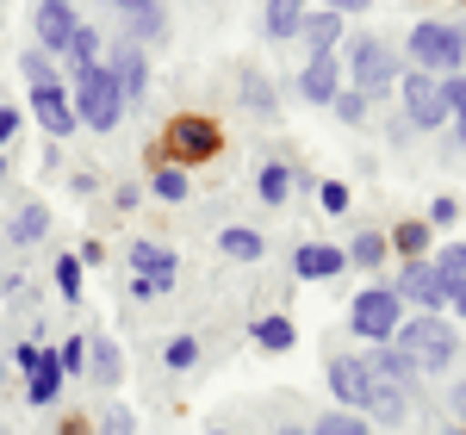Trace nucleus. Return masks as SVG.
<instances>
[{
  "label": "nucleus",
  "instance_id": "obj_1",
  "mask_svg": "<svg viewBox=\"0 0 466 435\" xmlns=\"http://www.w3.org/2000/svg\"><path fill=\"white\" fill-rule=\"evenodd\" d=\"M417 410V367L398 349H373L360 355V417L373 423H404Z\"/></svg>",
  "mask_w": 466,
  "mask_h": 435
},
{
  "label": "nucleus",
  "instance_id": "obj_2",
  "mask_svg": "<svg viewBox=\"0 0 466 435\" xmlns=\"http://www.w3.org/2000/svg\"><path fill=\"white\" fill-rule=\"evenodd\" d=\"M392 342H398V355L417 367V379H423V373H448L454 355H461V329L448 324L441 311H417V318H404Z\"/></svg>",
  "mask_w": 466,
  "mask_h": 435
},
{
  "label": "nucleus",
  "instance_id": "obj_3",
  "mask_svg": "<svg viewBox=\"0 0 466 435\" xmlns=\"http://www.w3.org/2000/svg\"><path fill=\"white\" fill-rule=\"evenodd\" d=\"M336 56H342V75H349L342 87H355L367 100H373V94H392L398 75H404V63H398V50L386 37H349Z\"/></svg>",
  "mask_w": 466,
  "mask_h": 435
},
{
  "label": "nucleus",
  "instance_id": "obj_4",
  "mask_svg": "<svg viewBox=\"0 0 466 435\" xmlns=\"http://www.w3.org/2000/svg\"><path fill=\"white\" fill-rule=\"evenodd\" d=\"M69 106H75V125H87V131H100V137H106V131H118V118L131 112L106 63H94V69H75Z\"/></svg>",
  "mask_w": 466,
  "mask_h": 435
},
{
  "label": "nucleus",
  "instance_id": "obj_5",
  "mask_svg": "<svg viewBox=\"0 0 466 435\" xmlns=\"http://www.w3.org/2000/svg\"><path fill=\"white\" fill-rule=\"evenodd\" d=\"M404 56H410V69L448 81V75H461V63H466V25H454V19H423V25L410 32V44H404Z\"/></svg>",
  "mask_w": 466,
  "mask_h": 435
},
{
  "label": "nucleus",
  "instance_id": "obj_6",
  "mask_svg": "<svg viewBox=\"0 0 466 435\" xmlns=\"http://www.w3.org/2000/svg\"><path fill=\"white\" fill-rule=\"evenodd\" d=\"M206 156H218V125L206 112H180L168 118V131H162V162L168 168H199Z\"/></svg>",
  "mask_w": 466,
  "mask_h": 435
},
{
  "label": "nucleus",
  "instance_id": "obj_7",
  "mask_svg": "<svg viewBox=\"0 0 466 435\" xmlns=\"http://www.w3.org/2000/svg\"><path fill=\"white\" fill-rule=\"evenodd\" d=\"M404 324V305L392 298V287H367L355 292V305H349V329H355L360 342H373V349H386Z\"/></svg>",
  "mask_w": 466,
  "mask_h": 435
},
{
  "label": "nucleus",
  "instance_id": "obj_8",
  "mask_svg": "<svg viewBox=\"0 0 466 435\" xmlns=\"http://www.w3.org/2000/svg\"><path fill=\"white\" fill-rule=\"evenodd\" d=\"M398 87H404V125L410 131H435V125H448V106H441V81L423 69H404L398 75Z\"/></svg>",
  "mask_w": 466,
  "mask_h": 435
},
{
  "label": "nucleus",
  "instance_id": "obj_9",
  "mask_svg": "<svg viewBox=\"0 0 466 435\" xmlns=\"http://www.w3.org/2000/svg\"><path fill=\"white\" fill-rule=\"evenodd\" d=\"M392 298H398V305H417V311H441V305H448V298H441V280H435V268H430V255L398 268Z\"/></svg>",
  "mask_w": 466,
  "mask_h": 435
},
{
  "label": "nucleus",
  "instance_id": "obj_10",
  "mask_svg": "<svg viewBox=\"0 0 466 435\" xmlns=\"http://www.w3.org/2000/svg\"><path fill=\"white\" fill-rule=\"evenodd\" d=\"M32 118L50 131V144H63L75 131V106H69V87L63 81H44V87H32Z\"/></svg>",
  "mask_w": 466,
  "mask_h": 435
},
{
  "label": "nucleus",
  "instance_id": "obj_11",
  "mask_svg": "<svg viewBox=\"0 0 466 435\" xmlns=\"http://www.w3.org/2000/svg\"><path fill=\"white\" fill-rule=\"evenodd\" d=\"M106 69L112 81H118V94H125V106H144V94H149V56L137 50V44H118L106 56Z\"/></svg>",
  "mask_w": 466,
  "mask_h": 435
},
{
  "label": "nucleus",
  "instance_id": "obj_12",
  "mask_svg": "<svg viewBox=\"0 0 466 435\" xmlns=\"http://www.w3.org/2000/svg\"><path fill=\"white\" fill-rule=\"evenodd\" d=\"M299 94H305V106H329V100L342 94V56H305Z\"/></svg>",
  "mask_w": 466,
  "mask_h": 435
},
{
  "label": "nucleus",
  "instance_id": "obj_13",
  "mask_svg": "<svg viewBox=\"0 0 466 435\" xmlns=\"http://www.w3.org/2000/svg\"><path fill=\"white\" fill-rule=\"evenodd\" d=\"M342 37H349V19H342V13H329V6L305 13V25H299L305 56H336V50H342Z\"/></svg>",
  "mask_w": 466,
  "mask_h": 435
},
{
  "label": "nucleus",
  "instance_id": "obj_14",
  "mask_svg": "<svg viewBox=\"0 0 466 435\" xmlns=\"http://www.w3.org/2000/svg\"><path fill=\"white\" fill-rule=\"evenodd\" d=\"M435 280H441V298L454 305V318H466V243H448V249L430 255Z\"/></svg>",
  "mask_w": 466,
  "mask_h": 435
},
{
  "label": "nucleus",
  "instance_id": "obj_15",
  "mask_svg": "<svg viewBox=\"0 0 466 435\" xmlns=\"http://www.w3.org/2000/svg\"><path fill=\"white\" fill-rule=\"evenodd\" d=\"M131 280H149L156 292L175 287V249H162V243H131Z\"/></svg>",
  "mask_w": 466,
  "mask_h": 435
},
{
  "label": "nucleus",
  "instance_id": "obj_16",
  "mask_svg": "<svg viewBox=\"0 0 466 435\" xmlns=\"http://www.w3.org/2000/svg\"><path fill=\"white\" fill-rule=\"evenodd\" d=\"M32 25H37V50H44V56H63L81 19H75V6H37Z\"/></svg>",
  "mask_w": 466,
  "mask_h": 435
},
{
  "label": "nucleus",
  "instance_id": "obj_17",
  "mask_svg": "<svg viewBox=\"0 0 466 435\" xmlns=\"http://www.w3.org/2000/svg\"><path fill=\"white\" fill-rule=\"evenodd\" d=\"M349 261H342V249L336 243H299V255H292V274L299 280H336Z\"/></svg>",
  "mask_w": 466,
  "mask_h": 435
},
{
  "label": "nucleus",
  "instance_id": "obj_18",
  "mask_svg": "<svg viewBox=\"0 0 466 435\" xmlns=\"http://www.w3.org/2000/svg\"><path fill=\"white\" fill-rule=\"evenodd\" d=\"M87 373H94V386H118L125 379V349L112 342V336H87Z\"/></svg>",
  "mask_w": 466,
  "mask_h": 435
},
{
  "label": "nucleus",
  "instance_id": "obj_19",
  "mask_svg": "<svg viewBox=\"0 0 466 435\" xmlns=\"http://www.w3.org/2000/svg\"><path fill=\"white\" fill-rule=\"evenodd\" d=\"M329 392L342 410H360V355H336L329 361Z\"/></svg>",
  "mask_w": 466,
  "mask_h": 435
},
{
  "label": "nucleus",
  "instance_id": "obj_20",
  "mask_svg": "<svg viewBox=\"0 0 466 435\" xmlns=\"http://www.w3.org/2000/svg\"><path fill=\"white\" fill-rule=\"evenodd\" d=\"M299 25H305V0H268V13H261V32L274 37V44L299 37Z\"/></svg>",
  "mask_w": 466,
  "mask_h": 435
},
{
  "label": "nucleus",
  "instance_id": "obj_21",
  "mask_svg": "<svg viewBox=\"0 0 466 435\" xmlns=\"http://www.w3.org/2000/svg\"><path fill=\"white\" fill-rule=\"evenodd\" d=\"M56 392H63V367H56V349H44V361L25 379V404H56Z\"/></svg>",
  "mask_w": 466,
  "mask_h": 435
},
{
  "label": "nucleus",
  "instance_id": "obj_22",
  "mask_svg": "<svg viewBox=\"0 0 466 435\" xmlns=\"http://www.w3.org/2000/svg\"><path fill=\"white\" fill-rule=\"evenodd\" d=\"M237 94H243V106L255 112V118H280V100H274V81L261 69H243V81H237Z\"/></svg>",
  "mask_w": 466,
  "mask_h": 435
},
{
  "label": "nucleus",
  "instance_id": "obj_23",
  "mask_svg": "<svg viewBox=\"0 0 466 435\" xmlns=\"http://www.w3.org/2000/svg\"><path fill=\"white\" fill-rule=\"evenodd\" d=\"M218 255H230V261H261L268 243H261V230H249V224H230V230H218Z\"/></svg>",
  "mask_w": 466,
  "mask_h": 435
},
{
  "label": "nucleus",
  "instance_id": "obj_24",
  "mask_svg": "<svg viewBox=\"0 0 466 435\" xmlns=\"http://www.w3.org/2000/svg\"><path fill=\"white\" fill-rule=\"evenodd\" d=\"M386 243H392V249L404 255V261H423V255H430V243H435V230L423 224V218H404V224H398Z\"/></svg>",
  "mask_w": 466,
  "mask_h": 435
},
{
  "label": "nucleus",
  "instance_id": "obj_25",
  "mask_svg": "<svg viewBox=\"0 0 466 435\" xmlns=\"http://www.w3.org/2000/svg\"><path fill=\"white\" fill-rule=\"evenodd\" d=\"M292 342H299V329L287 318H255V349H268V355H287Z\"/></svg>",
  "mask_w": 466,
  "mask_h": 435
},
{
  "label": "nucleus",
  "instance_id": "obj_26",
  "mask_svg": "<svg viewBox=\"0 0 466 435\" xmlns=\"http://www.w3.org/2000/svg\"><path fill=\"white\" fill-rule=\"evenodd\" d=\"M44 230H50V206H19L13 224H6V237H13V243H37Z\"/></svg>",
  "mask_w": 466,
  "mask_h": 435
},
{
  "label": "nucleus",
  "instance_id": "obj_27",
  "mask_svg": "<svg viewBox=\"0 0 466 435\" xmlns=\"http://www.w3.org/2000/svg\"><path fill=\"white\" fill-rule=\"evenodd\" d=\"M386 249H392V243H386L380 230H355V243L342 249V261H355V268H380V261H386Z\"/></svg>",
  "mask_w": 466,
  "mask_h": 435
},
{
  "label": "nucleus",
  "instance_id": "obj_28",
  "mask_svg": "<svg viewBox=\"0 0 466 435\" xmlns=\"http://www.w3.org/2000/svg\"><path fill=\"white\" fill-rule=\"evenodd\" d=\"M441 106L454 118V144L466 149V75H448V81H441Z\"/></svg>",
  "mask_w": 466,
  "mask_h": 435
},
{
  "label": "nucleus",
  "instance_id": "obj_29",
  "mask_svg": "<svg viewBox=\"0 0 466 435\" xmlns=\"http://www.w3.org/2000/svg\"><path fill=\"white\" fill-rule=\"evenodd\" d=\"M305 435H373V430H367V417H360V410H323Z\"/></svg>",
  "mask_w": 466,
  "mask_h": 435
},
{
  "label": "nucleus",
  "instance_id": "obj_30",
  "mask_svg": "<svg viewBox=\"0 0 466 435\" xmlns=\"http://www.w3.org/2000/svg\"><path fill=\"white\" fill-rule=\"evenodd\" d=\"M63 56H69L75 69H94V63H106V56H100V32H94V25H75V37H69V50H63Z\"/></svg>",
  "mask_w": 466,
  "mask_h": 435
},
{
  "label": "nucleus",
  "instance_id": "obj_31",
  "mask_svg": "<svg viewBox=\"0 0 466 435\" xmlns=\"http://www.w3.org/2000/svg\"><path fill=\"white\" fill-rule=\"evenodd\" d=\"M255 187H261V199H268V206H287V193H292V168H287V162H268V168L255 175Z\"/></svg>",
  "mask_w": 466,
  "mask_h": 435
},
{
  "label": "nucleus",
  "instance_id": "obj_32",
  "mask_svg": "<svg viewBox=\"0 0 466 435\" xmlns=\"http://www.w3.org/2000/svg\"><path fill=\"white\" fill-rule=\"evenodd\" d=\"M149 187H156V199H187V168H168V162H156V175H149Z\"/></svg>",
  "mask_w": 466,
  "mask_h": 435
},
{
  "label": "nucleus",
  "instance_id": "obj_33",
  "mask_svg": "<svg viewBox=\"0 0 466 435\" xmlns=\"http://www.w3.org/2000/svg\"><path fill=\"white\" fill-rule=\"evenodd\" d=\"M199 355H206V349H199V336H175V342L162 349V367H168V373H187Z\"/></svg>",
  "mask_w": 466,
  "mask_h": 435
},
{
  "label": "nucleus",
  "instance_id": "obj_34",
  "mask_svg": "<svg viewBox=\"0 0 466 435\" xmlns=\"http://www.w3.org/2000/svg\"><path fill=\"white\" fill-rule=\"evenodd\" d=\"M94 435H137V417H131V410H125V404H100V430Z\"/></svg>",
  "mask_w": 466,
  "mask_h": 435
},
{
  "label": "nucleus",
  "instance_id": "obj_35",
  "mask_svg": "<svg viewBox=\"0 0 466 435\" xmlns=\"http://www.w3.org/2000/svg\"><path fill=\"white\" fill-rule=\"evenodd\" d=\"M131 37H137V50H144V44H162V37H168L162 6H156V13H137V19H131Z\"/></svg>",
  "mask_w": 466,
  "mask_h": 435
},
{
  "label": "nucleus",
  "instance_id": "obj_36",
  "mask_svg": "<svg viewBox=\"0 0 466 435\" xmlns=\"http://www.w3.org/2000/svg\"><path fill=\"white\" fill-rule=\"evenodd\" d=\"M56 367H63V379H75V373H87V336H69V342L56 349Z\"/></svg>",
  "mask_w": 466,
  "mask_h": 435
},
{
  "label": "nucleus",
  "instance_id": "obj_37",
  "mask_svg": "<svg viewBox=\"0 0 466 435\" xmlns=\"http://www.w3.org/2000/svg\"><path fill=\"white\" fill-rule=\"evenodd\" d=\"M329 112H336L342 125H360V118H367V94H355V87H342V94L329 100Z\"/></svg>",
  "mask_w": 466,
  "mask_h": 435
},
{
  "label": "nucleus",
  "instance_id": "obj_38",
  "mask_svg": "<svg viewBox=\"0 0 466 435\" xmlns=\"http://www.w3.org/2000/svg\"><path fill=\"white\" fill-rule=\"evenodd\" d=\"M56 287H63V298H81V261H75V255H56Z\"/></svg>",
  "mask_w": 466,
  "mask_h": 435
},
{
  "label": "nucleus",
  "instance_id": "obj_39",
  "mask_svg": "<svg viewBox=\"0 0 466 435\" xmlns=\"http://www.w3.org/2000/svg\"><path fill=\"white\" fill-rule=\"evenodd\" d=\"M454 218H461V199H454V193H441V199H430V218H423V224H430V230H448Z\"/></svg>",
  "mask_w": 466,
  "mask_h": 435
},
{
  "label": "nucleus",
  "instance_id": "obj_40",
  "mask_svg": "<svg viewBox=\"0 0 466 435\" xmlns=\"http://www.w3.org/2000/svg\"><path fill=\"white\" fill-rule=\"evenodd\" d=\"M19 69H25V81H32V87H44V81H56V63H50L44 50H32V56H19Z\"/></svg>",
  "mask_w": 466,
  "mask_h": 435
},
{
  "label": "nucleus",
  "instance_id": "obj_41",
  "mask_svg": "<svg viewBox=\"0 0 466 435\" xmlns=\"http://www.w3.org/2000/svg\"><path fill=\"white\" fill-rule=\"evenodd\" d=\"M318 199H323V212H336V218H342L349 206H355V193H349L342 181H323V187H318Z\"/></svg>",
  "mask_w": 466,
  "mask_h": 435
},
{
  "label": "nucleus",
  "instance_id": "obj_42",
  "mask_svg": "<svg viewBox=\"0 0 466 435\" xmlns=\"http://www.w3.org/2000/svg\"><path fill=\"white\" fill-rule=\"evenodd\" d=\"M112 206H118V212H137V206H144V187H137V181L112 187Z\"/></svg>",
  "mask_w": 466,
  "mask_h": 435
},
{
  "label": "nucleus",
  "instance_id": "obj_43",
  "mask_svg": "<svg viewBox=\"0 0 466 435\" xmlns=\"http://www.w3.org/2000/svg\"><path fill=\"white\" fill-rule=\"evenodd\" d=\"M448 423H461V430H466V379L448 386Z\"/></svg>",
  "mask_w": 466,
  "mask_h": 435
},
{
  "label": "nucleus",
  "instance_id": "obj_44",
  "mask_svg": "<svg viewBox=\"0 0 466 435\" xmlns=\"http://www.w3.org/2000/svg\"><path fill=\"white\" fill-rule=\"evenodd\" d=\"M19 137V106H0V149Z\"/></svg>",
  "mask_w": 466,
  "mask_h": 435
},
{
  "label": "nucleus",
  "instance_id": "obj_45",
  "mask_svg": "<svg viewBox=\"0 0 466 435\" xmlns=\"http://www.w3.org/2000/svg\"><path fill=\"white\" fill-rule=\"evenodd\" d=\"M13 361H19V367H25V373H32V367L44 361V349H37V342H19V349H13Z\"/></svg>",
  "mask_w": 466,
  "mask_h": 435
},
{
  "label": "nucleus",
  "instance_id": "obj_46",
  "mask_svg": "<svg viewBox=\"0 0 466 435\" xmlns=\"http://www.w3.org/2000/svg\"><path fill=\"white\" fill-rule=\"evenodd\" d=\"M112 6H118V13H125V19H137V13H156V6H162V0H112Z\"/></svg>",
  "mask_w": 466,
  "mask_h": 435
},
{
  "label": "nucleus",
  "instance_id": "obj_47",
  "mask_svg": "<svg viewBox=\"0 0 466 435\" xmlns=\"http://www.w3.org/2000/svg\"><path fill=\"white\" fill-rule=\"evenodd\" d=\"M323 6H329V13H342V19H349V13H360V6H373V0H323Z\"/></svg>",
  "mask_w": 466,
  "mask_h": 435
},
{
  "label": "nucleus",
  "instance_id": "obj_48",
  "mask_svg": "<svg viewBox=\"0 0 466 435\" xmlns=\"http://www.w3.org/2000/svg\"><path fill=\"white\" fill-rule=\"evenodd\" d=\"M63 435H94V430H87V423H63Z\"/></svg>",
  "mask_w": 466,
  "mask_h": 435
},
{
  "label": "nucleus",
  "instance_id": "obj_49",
  "mask_svg": "<svg viewBox=\"0 0 466 435\" xmlns=\"http://www.w3.org/2000/svg\"><path fill=\"white\" fill-rule=\"evenodd\" d=\"M37 6H75V0H37Z\"/></svg>",
  "mask_w": 466,
  "mask_h": 435
},
{
  "label": "nucleus",
  "instance_id": "obj_50",
  "mask_svg": "<svg viewBox=\"0 0 466 435\" xmlns=\"http://www.w3.org/2000/svg\"><path fill=\"white\" fill-rule=\"evenodd\" d=\"M280 435H305V430H299V423H287V430H280Z\"/></svg>",
  "mask_w": 466,
  "mask_h": 435
},
{
  "label": "nucleus",
  "instance_id": "obj_51",
  "mask_svg": "<svg viewBox=\"0 0 466 435\" xmlns=\"http://www.w3.org/2000/svg\"><path fill=\"white\" fill-rule=\"evenodd\" d=\"M448 435H466V430H461V423H448Z\"/></svg>",
  "mask_w": 466,
  "mask_h": 435
},
{
  "label": "nucleus",
  "instance_id": "obj_52",
  "mask_svg": "<svg viewBox=\"0 0 466 435\" xmlns=\"http://www.w3.org/2000/svg\"><path fill=\"white\" fill-rule=\"evenodd\" d=\"M0 181H6V156H0Z\"/></svg>",
  "mask_w": 466,
  "mask_h": 435
},
{
  "label": "nucleus",
  "instance_id": "obj_53",
  "mask_svg": "<svg viewBox=\"0 0 466 435\" xmlns=\"http://www.w3.org/2000/svg\"><path fill=\"white\" fill-rule=\"evenodd\" d=\"M206 435H230V430H206Z\"/></svg>",
  "mask_w": 466,
  "mask_h": 435
}]
</instances>
